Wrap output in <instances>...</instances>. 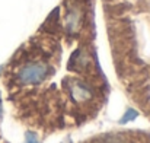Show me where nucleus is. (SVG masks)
I'll return each instance as SVG.
<instances>
[{
    "label": "nucleus",
    "instance_id": "f257e3e1",
    "mask_svg": "<svg viewBox=\"0 0 150 143\" xmlns=\"http://www.w3.org/2000/svg\"><path fill=\"white\" fill-rule=\"evenodd\" d=\"M47 75H48V66L45 63H41V61L28 63L26 66H23L21 69L19 80L26 85H34V83H38L42 79H45Z\"/></svg>",
    "mask_w": 150,
    "mask_h": 143
},
{
    "label": "nucleus",
    "instance_id": "f03ea898",
    "mask_svg": "<svg viewBox=\"0 0 150 143\" xmlns=\"http://www.w3.org/2000/svg\"><path fill=\"white\" fill-rule=\"evenodd\" d=\"M70 95L73 96V99L76 101H85L88 99L91 94H89V89L85 83L82 82H74L71 86H70Z\"/></svg>",
    "mask_w": 150,
    "mask_h": 143
},
{
    "label": "nucleus",
    "instance_id": "7ed1b4c3",
    "mask_svg": "<svg viewBox=\"0 0 150 143\" xmlns=\"http://www.w3.org/2000/svg\"><path fill=\"white\" fill-rule=\"evenodd\" d=\"M136 117H137V112H136L134 110H127L125 115L120 120V123H121V124H125V123H128L130 120H134Z\"/></svg>",
    "mask_w": 150,
    "mask_h": 143
},
{
    "label": "nucleus",
    "instance_id": "20e7f679",
    "mask_svg": "<svg viewBox=\"0 0 150 143\" xmlns=\"http://www.w3.org/2000/svg\"><path fill=\"white\" fill-rule=\"evenodd\" d=\"M102 143H125V142H122V140L118 139V137H109V139H105Z\"/></svg>",
    "mask_w": 150,
    "mask_h": 143
},
{
    "label": "nucleus",
    "instance_id": "39448f33",
    "mask_svg": "<svg viewBox=\"0 0 150 143\" xmlns=\"http://www.w3.org/2000/svg\"><path fill=\"white\" fill-rule=\"evenodd\" d=\"M26 143H38L37 137L34 134H28V139H26Z\"/></svg>",
    "mask_w": 150,
    "mask_h": 143
},
{
    "label": "nucleus",
    "instance_id": "423d86ee",
    "mask_svg": "<svg viewBox=\"0 0 150 143\" xmlns=\"http://www.w3.org/2000/svg\"><path fill=\"white\" fill-rule=\"evenodd\" d=\"M0 117H1V98H0Z\"/></svg>",
    "mask_w": 150,
    "mask_h": 143
}]
</instances>
